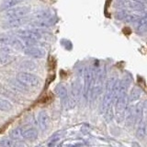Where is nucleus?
I'll list each match as a JSON object with an SVG mask.
<instances>
[{"label":"nucleus","mask_w":147,"mask_h":147,"mask_svg":"<svg viewBox=\"0 0 147 147\" xmlns=\"http://www.w3.org/2000/svg\"><path fill=\"white\" fill-rule=\"evenodd\" d=\"M131 147H141V145L138 144V142H132V144H131Z\"/></svg>","instance_id":"28"},{"label":"nucleus","mask_w":147,"mask_h":147,"mask_svg":"<svg viewBox=\"0 0 147 147\" xmlns=\"http://www.w3.org/2000/svg\"><path fill=\"white\" fill-rule=\"evenodd\" d=\"M60 138H61V136H53V138L47 144V147H55L60 141Z\"/></svg>","instance_id":"25"},{"label":"nucleus","mask_w":147,"mask_h":147,"mask_svg":"<svg viewBox=\"0 0 147 147\" xmlns=\"http://www.w3.org/2000/svg\"><path fill=\"white\" fill-rule=\"evenodd\" d=\"M29 22L27 17L20 18H13V20H8L6 23H5L4 27L7 29H18L22 26L26 25Z\"/></svg>","instance_id":"6"},{"label":"nucleus","mask_w":147,"mask_h":147,"mask_svg":"<svg viewBox=\"0 0 147 147\" xmlns=\"http://www.w3.org/2000/svg\"><path fill=\"white\" fill-rule=\"evenodd\" d=\"M55 93H56V95H57L63 101H64L65 99H67V98H68V92H67V89H66L63 86H62V85H59V86H57L56 87H55Z\"/></svg>","instance_id":"16"},{"label":"nucleus","mask_w":147,"mask_h":147,"mask_svg":"<svg viewBox=\"0 0 147 147\" xmlns=\"http://www.w3.org/2000/svg\"><path fill=\"white\" fill-rule=\"evenodd\" d=\"M104 118H105V119H106V121H108V122H109V121H112L113 118H114V110H113V108H112V107H111V108H109V109H108L104 112Z\"/></svg>","instance_id":"22"},{"label":"nucleus","mask_w":147,"mask_h":147,"mask_svg":"<svg viewBox=\"0 0 147 147\" xmlns=\"http://www.w3.org/2000/svg\"><path fill=\"white\" fill-rule=\"evenodd\" d=\"M38 122L40 129L42 131H46L50 125V117L45 110H41L38 114Z\"/></svg>","instance_id":"9"},{"label":"nucleus","mask_w":147,"mask_h":147,"mask_svg":"<svg viewBox=\"0 0 147 147\" xmlns=\"http://www.w3.org/2000/svg\"><path fill=\"white\" fill-rule=\"evenodd\" d=\"M16 79L20 82L22 85L26 86H30V87H36L40 85V79L39 76L29 72H24L21 71L17 74Z\"/></svg>","instance_id":"2"},{"label":"nucleus","mask_w":147,"mask_h":147,"mask_svg":"<svg viewBox=\"0 0 147 147\" xmlns=\"http://www.w3.org/2000/svg\"><path fill=\"white\" fill-rule=\"evenodd\" d=\"M12 38H13V37L9 36V35H6V34L0 35V43L3 44V45L9 46V45H10Z\"/></svg>","instance_id":"23"},{"label":"nucleus","mask_w":147,"mask_h":147,"mask_svg":"<svg viewBox=\"0 0 147 147\" xmlns=\"http://www.w3.org/2000/svg\"><path fill=\"white\" fill-rule=\"evenodd\" d=\"M13 59L12 56H10L9 54H7V55H2L1 57H0V64H7L8 63L11 62V60Z\"/></svg>","instance_id":"26"},{"label":"nucleus","mask_w":147,"mask_h":147,"mask_svg":"<svg viewBox=\"0 0 147 147\" xmlns=\"http://www.w3.org/2000/svg\"><path fill=\"white\" fill-rule=\"evenodd\" d=\"M0 147H14V141L11 138L3 137L0 139Z\"/></svg>","instance_id":"20"},{"label":"nucleus","mask_w":147,"mask_h":147,"mask_svg":"<svg viewBox=\"0 0 147 147\" xmlns=\"http://www.w3.org/2000/svg\"><path fill=\"white\" fill-rule=\"evenodd\" d=\"M30 12V7L28 6H16L12 8H9L5 11L4 16L7 20L13 18H20L27 17V15Z\"/></svg>","instance_id":"4"},{"label":"nucleus","mask_w":147,"mask_h":147,"mask_svg":"<svg viewBox=\"0 0 147 147\" xmlns=\"http://www.w3.org/2000/svg\"><path fill=\"white\" fill-rule=\"evenodd\" d=\"M114 86H115V81L113 79H111L107 84L106 92H105V95H104V98L102 101V109H101V111H102L103 113L108 109L111 108L112 105L114 104V98H113Z\"/></svg>","instance_id":"3"},{"label":"nucleus","mask_w":147,"mask_h":147,"mask_svg":"<svg viewBox=\"0 0 147 147\" xmlns=\"http://www.w3.org/2000/svg\"><path fill=\"white\" fill-rule=\"evenodd\" d=\"M17 36L23 39H30L39 41L41 39V34L35 30H18L16 31Z\"/></svg>","instance_id":"5"},{"label":"nucleus","mask_w":147,"mask_h":147,"mask_svg":"<svg viewBox=\"0 0 147 147\" xmlns=\"http://www.w3.org/2000/svg\"><path fill=\"white\" fill-rule=\"evenodd\" d=\"M133 110H134V114H135L136 123H138L144 118V105H142V103H138L136 105H133Z\"/></svg>","instance_id":"13"},{"label":"nucleus","mask_w":147,"mask_h":147,"mask_svg":"<svg viewBox=\"0 0 147 147\" xmlns=\"http://www.w3.org/2000/svg\"><path fill=\"white\" fill-rule=\"evenodd\" d=\"M124 119L126 121V126L127 127H132L136 123L135 114H134V110H133V106L128 107L127 111H126V115H125V119Z\"/></svg>","instance_id":"10"},{"label":"nucleus","mask_w":147,"mask_h":147,"mask_svg":"<svg viewBox=\"0 0 147 147\" xmlns=\"http://www.w3.org/2000/svg\"><path fill=\"white\" fill-rule=\"evenodd\" d=\"M141 93H142V91L139 87H134V88H132V90L131 91L130 96H129V101L133 102V101L138 100L141 96Z\"/></svg>","instance_id":"18"},{"label":"nucleus","mask_w":147,"mask_h":147,"mask_svg":"<svg viewBox=\"0 0 147 147\" xmlns=\"http://www.w3.org/2000/svg\"><path fill=\"white\" fill-rule=\"evenodd\" d=\"M51 16V12L48 9H38L33 13V18L36 21H43L48 20Z\"/></svg>","instance_id":"11"},{"label":"nucleus","mask_w":147,"mask_h":147,"mask_svg":"<svg viewBox=\"0 0 147 147\" xmlns=\"http://www.w3.org/2000/svg\"><path fill=\"white\" fill-rule=\"evenodd\" d=\"M9 46H11V47H13L14 49L22 50V51L26 48V47H25V45L23 44L22 40H18V39H17V38H12L11 42H10V45H9Z\"/></svg>","instance_id":"19"},{"label":"nucleus","mask_w":147,"mask_h":147,"mask_svg":"<svg viewBox=\"0 0 147 147\" xmlns=\"http://www.w3.org/2000/svg\"><path fill=\"white\" fill-rule=\"evenodd\" d=\"M23 52L26 55L30 56L31 58L35 59H41L45 56V51L40 47H30V48H25L23 50Z\"/></svg>","instance_id":"7"},{"label":"nucleus","mask_w":147,"mask_h":147,"mask_svg":"<svg viewBox=\"0 0 147 147\" xmlns=\"http://www.w3.org/2000/svg\"><path fill=\"white\" fill-rule=\"evenodd\" d=\"M13 109V105L7 99H0V111H10Z\"/></svg>","instance_id":"17"},{"label":"nucleus","mask_w":147,"mask_h":147,"mask_svg":"<svg viewBox=\"0 0 147 147\" xmlns=\"http://www.w3.org/2000/svg\"><path fill=\"white\" fill-rule=\"evenodd\" d=\"M115 113L114 116L116 118V121L121 123L125 119L126 111L128 109V103H129V98L127 94H122L115 101Z\"/></svg>","instance_id":"1"},{"label":"nucleus","mask_w":147,"mask_h":147,"mask_svg":"<svg viewBox=\"0 0 147 147\" xmlns=\"http://www.w3.org/2000/svg\"><path fill=\"white\" fill-rule=\"evenodd\" d=\"M20 68L22 69L24 72L33 71L36 69V63L33 61H30V60H25V61H22L20 63Z\"/></svg>","instance_id":"14"},{"label":"nucleus","mask_w":147,"mask_h":147,"mask_svg":"<svg viewBox=\"0 0 147 147\" xmlns=\"http://www.w3.org/2000/svg\"><path fill=\"white\" fill-rule=\"evenodd\" d=\"M137 124L138 125H137V130H136V136L139 138V139H144L146 135V130H147L145 119L142 118Z\"/></svg>","instance_id":"12"},{"label":"nucleus","mask_w":147,"mask_h":147,"mask_svg":"<svg viewBox=\"0 0 147 147\" xmlns=\"http://www.w3.org/2000/svg\"><path fill=\"white\" fill-rule=\"evenodd\" d=\"M9 135H10V138H11L12 140H15V141L20 140V138H22V135H21V129L20 128L13 129V130L10 131V133H9Z\"/></svg>","instance_id":"21"},{"label":"nucleus","mask_w":147,"mask_h":147,"mask_svg":"<svg viewBox=\"0 0 147 147\" xmlns=\"http://www.w3.org/2000/svg\"><path fill=\"white\" fill-rule=\"evenodd\" d=\"M14 147H26V145L20 140H18L16 142H14Z\"/></svg>","instance_id":"27"},{"label":"nucleus","mask_w":147,"mask_h":147,"mask_svg":"<svg viewBox=\"0 0 147 147\" xmlns=\"http://www.w3.org/2000/svg\"><path fill=\"white\" fill-rule=\"evenodd\" d=\"M21 135L23 139L33 142L38 138V131L32 127H25L21 129Z\"/></svg>","instance_id":"8"},{"label":"nucleus","mask_w":147,"mask_h":147,"mask_svg":"<svg viewBox=\"0 0 147 147\" xmlns=\"http://www.w3.org/2000/svg\"><path fill=\"white\" fill-rule=\"evenodd\" d=\"M22 42L25 45L26 48H30V47H35L37 43H38V41L34 40H30V39H23Z\"/></svg>","instance_id":"24"},{"label":"nucleus","mask_w":147,"mask_h":147,"mask_svg":"<svg viewBox=\"0 0 147 147\" xmlns=\"http://www.w3.org/2000/svg\"><path fill=\"white\" fill-rule=\"evenodd\" d=\"M21 0H5V1L0 5V9L1 10H7L9 8H12L14 7L18 6V4H20Z\"/></svg>","instance_id":"15"}]
</instances>
